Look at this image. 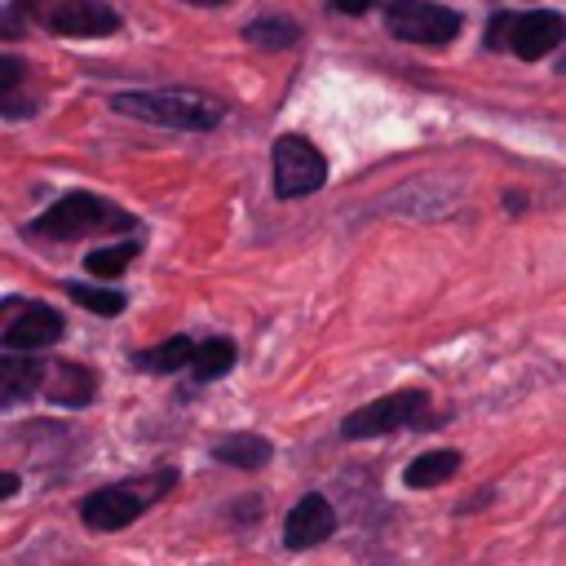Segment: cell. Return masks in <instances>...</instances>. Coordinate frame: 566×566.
Segmentation results:
<instances>
[{
  "instance_id": "obj_1",
  "label": "cell",
  "mask_w": 566,
  "mask_h": 566,
  "mask_svg": "<svg viewBox=\"0 0 566 566\" xmlns=\"http://www.w3.org/2000/svg\"><path fill=\"white\" fill-rule=\"evenodd\" d=\"M177 482H181V473H177L172 464L150 469V473H142V478L106 482V486H97V491H88V495L80 500V522H84L88 531H97V535L124 531V526H133L155 500H164L168 491H177Z\"/></svg>"
},
{
  "instance_id": "obj_2",
  "label": "cell",
  "mask_w": 566,
  "mask_h": 566,
  "mask_svg": "<svg viewBox=\"0 0 566 566\" xmlns=\"http://www.w3.org/2000/svg\"><path fill=\"white\" fill-rule=\"evenodd\" d=\"M128 230H137V217L88 195V190L62 195L27 226V234L49 239V243H71V239H88V234H128Z\"/></svg>"
},
{
  "instance_id": "obj_3",
  "label": "cell",
  "mask_w": 566,
  "mask_h": 566,
  "mask_svg": "<svg viewBox=\"0 0 566 566\" xmlns=\"http://www.w3.org/2000/svg\"><path fill=\"white\" fill-rule=\"evenodd\" d=\"M111 106L119 115H133V119H146V124H159V128H186V133H208L221 124L226 106L203 97V93H190V88H150V93H115Z\"/></svg>"
},
{
  "instance_id": "obj_4",
  "label": "cell",
  "mask_w": 566,
  "mask_h": 566,
  "mask_svg": "<svg viewBox=\"0 0 566 566\" xmlns=\"http://www.w3.org/2000/svg\"><path fill=\"white\" fill-rule=\"evenodd\" d=\"M398 429H433L429 424V389L407 385V389L380 394V398L354 407L340 420V438L345 442H371V438H389Z\"/></svg>"
},
{
  "instance_id": "obj_5",
  "label": "cell",
  "mask_w": 566,
  "mask_h": 566,
  "mask_svg": "<svg viewBox=\"0 0 566 566\" xmlns=\"http://www.w3.org/2000/svg\"><path fill=\"white\" fill-rule=\"evenodd\" d=\"M0 349H22V354H44L66 336V318L44 305V301H22V296H4L0 305Z\"/></svg>"
},
{
  "instance_id": "obj_6",
  "label": "cell",
  "mask_w": 566,
  "mask_h": 566,
  "mask_svg": "<svg viewBox=\"0 0 566 566\" xmlns=\"http://www.w3.org/2000/svg\"><path fill=\"white\" fill-rule=\"evenodd\" d=\"M270 155H274V195L279 199H305L327 181L323 150L301 133H283Z\"/></svg>"
},
{
  "instance_id": "obj_7",
  "label": "cell",
  "mask_w": 566,
  "mask_h": 566,
  "mask_svg": "<svg viewBox=\"0 0 566 566\" xmlns=\"http://www.w3.org/2000/svg\"><path fill=\"white\" fill-rule=\"evenodd\" d=\"M18 13L57 35H111L119 18L97 0H18Z\"/></svg>"
},
{
  "instance_id": "obj_8",
  "label": "cell",
  "mask_w": 566,
  "mask_h": 566,
  "mask_svg": "<svg viewBox=\"0 0 566 566\" xmlns=\"http://www.w3.org/2000/svg\"><path fill=\"white\" fill-rule=\"evenodd\" d=\"M385 22L398 40H411V44H447L460 35V13L429 0H402L385 13Z\"/></svg>"
},
{
  "instance_id": "obj_9",
  "label": "cell",
  "mask_w": 566,
  "mask_h": 566,
  "mask_svg": "<svg viewBox=\"0 0 566 566\" xmlns=\"http://www.w3.org/2000/svg\"><path fill=\"white\" fill-rule=\"evenodd\" d=\"M336 526H340V517H336L332 500L318 495V491H305V495L287 509V517H283V548H287V553L318 548V544H327V539L336 535Z\"/></svg>"
},
{
  "instance_id": "obj_10",
  "label": "cell",
  "mask_w": 566,
  "mask_h": 566,
  "mask_svg": "<svg viewBox=\"0 0 566 566\" xmlns=\"http://www.w3.org/2000/svg\"><path fill=\"white\" fill-rule=\"evenodd\" d=\"M44 371L49 363L40 354H22V349H4L0 354V407H18L27 398H35L44 389Z\"/></svg>"
},
{
  "instance_id": "obj_11",
  "label": "cell",
  "mask_w": 566,
  "mask_h": 566,
  "mask_svg": "<svg viewBox=\"0 0 566 566\" xmlns=\"http://www.w3.org/2000/svg\"><path fill=\"white\" fill-rule=\"evenodd\" d=\"M562 35H566V22H562V13H553V9H535V13H522V18H513V31H509V49L517 53V57H544V53H553L557 44H562Z\"/></svg>"
},
{
  "instance_id": "obj_12",
  "label": "cell",
  "mask_w": 566,
  "mask_h": 566,
  "mask_svg": "<svg viewBox=\"0 0 566 566\" xmlns=\"http://www.w3.org/2000/svg\"><path fill=\"white\" fill-rule=\"evenodd\" d=\"M40 394L57 407H88L97 398V376L84 363H49Z\"/></svg>"
},
{
  "instance_id": "obj_13",
  "label": "cell",
  "mask_w": 566,
  "mask_h": 566,
  "mask_svg": "<svg viewBox=\"0 0 566 566\" xmlns=\"http://www.w3.org/2000/svg\"><path fill=\"white\" fill-rule=\"evenodd\" d=\"M195 349H199V340H190V336L177 332V336H168V340H159L150 349H133L128 367L133 371H146V376H172V371H181V367L195 363Z\"/></svg>"
},
{
  "instance_id": "obj_14",
  "label": "cell",
  "mask_w": 566,
  "mask_h": 566,
  "mask_svg": "<svg viewBox=\"0 0 566 566\" xmlns=\"http://www.w3.org/2000/svg\"><path fill=\"white\" fill-rule=\"evenodd\" d=\"M212 460L252 473V469H265V464L274 460V442H270L265 433H248V429H239V433H226V438L212 442Z\"/></svg>"
},
{
  "instance_id": "obj_15",
  "label": "cell",
  "mask_w": 566,
  "mask_h": 566,
  "mask_svg": "<svg viewBox=\"0 0 566 566\" xmlns=\"http://www.w3.org/2000/svg\"><path fill=\"white\" fill-rule=\"evenodd\" d=\"M460 451L455 447H438V451H424L416 460H407L402 469V486L407 491H433V486H447L455 473H460Z\"/></svg>"
},
{
  "instance_id": "obj_16",
  "label": "cell",
  "mask_w": 566,
  "mask_h": 566,
  "mask_svg": "<svg viewBox=\"0 0 566 566\" xmlns=\"http://www.w3.org/2000/svg\"><path fill=\"white\" fill-rule=\"evenodd\" d=\"M234 363H239V345H234L230 336H208V340H199V349H195L190 376H195V385H208V380H221Z\"/></svg>"
},
{
  "instance_id": "obj_17",
  "label": "cell",
  "mask_w": 566,
  "mask_h": 566,
  "mask_svg": "<svg viewBox=\"0 0 566 566\" xmlns=\"http://www.w3.org/2000/svg\"><path fill=\"white\" fill-rule=\"evenodd\" d=\"M62 287H66L71 305H80V310H88V314H97V318H115V314H124V305H128V296H124L119 287H111L106 279H102V283H62Z\"/></svg>"
},
{
  "instance_id": "obj_18",
  "label": "cell",
  "mask_w": 566,
  "mask_h": 566,
  "mask_svg": "<svg viewBox=\"0 0 566 566\" xmlns=\"http://www.w3.org/2000/svg\"><path fill=\"white\" fill-rule=\"evenodd\" d=\"M142 252V243L137 239H119V243H106V248H93V252H84V270L93 274V279H119L124 270H128V261Z\"/></svg>"
},
{
  "instance_id": "obj_19",
  "label": "cell",
  "mask_w": 566,
  "mask_h": 566,
  "mask_svg": "<svg viewBox=\"0 0 566 566\" xmlns=\"http://www.w3.org/2000/svg\"><path fill=\"white\" fill-rule=\"evenodd\" d=\"M296 27L287 18H256L243 27V40L248 44H261V49H283V44H296Z\"/></svg>"
},
{
  "instance_id": "obj_20",
  "label": "cell",
  "mask_w": 566,
  "mask_h": 566,
  "mask_svg": "<svg viewBox=\"0 0 566 566\" xmlns=\"http://www.w3.org/2000/svg\"><path fill=\"white\" fill-rule=\"evenodd\" d=\"M18 80H22V62H18L13 53H4V57H0V93L9 97V93L18 88Z\"/></svg>"
},
{
  "instance_id": "obj_21",
  "label": "cell",
  "mask_w": 566,
  "mask_h": 566,
  "mask_svg": "<svg viewBox=\"0 0 566 566\" xmlns=\"http://www.w3.org/2000/svg\"><path fill=\"white\" fill-rule=\"evenodd\" d=\"M509 31H513V13H495L486 27V44H509Z\"/></svg>"
},
{
  "instance_id": "obj_22",
  "label": "cell",
  "mask_w": 566,
  "mask_h": 566,
  "mask_svg": "<svg viewBox=\"0 0 566 566\" xmlns=\"http://www.w3.org/2000/svg\"><path fill=\"white\" fill-rule=\"evenodd\" d=\"M0 495H4V500H9V495H18V473H13V469H4V473H0Z\"/></svg>"
},
{
  "instance_id": "obj_23",
  "label": "cell",
  "mask_w": 566,
  "mask_h": 566,
  "mask_svg": "<svg viewBox=\"0 0 566 566\" xmlns=\"http://www.w3.org/2000/svg\"><path fill=\"white\" fill-rule=\"evenodd\" d=\"M332 4H336L340 13H363V9L371 4V0H332Z\"/></svg>"
},
{
  "instance_id": "obj_24",
  "label": "cell",
  "mask_w": 566,
  "mask_h": 566,
  "mask_svg": "<svg viewBox=\"0 0 566 566\" xmlns=\"http://www.w3.org/2000/svg\"><path fill=\"white\" fill-rule=\"evenodd\" d=\"M190 4H226V0H190Z\"/></svg>"
},
{
  "instance_id": "obj_25",
  "label": "cell",
  "mask_w": 566,
  "mask_h": 566,
  "mask_svg": "<svg viewBox=\"0 0 566 566\" xmlns=\"http://www.w3.org/2000/svg\"><path fill=\"white\" fill-rule=\"evenodd\" d=\"M557 71H566V57H562V62H557Z\"/></svg>"
}]
</instances>
